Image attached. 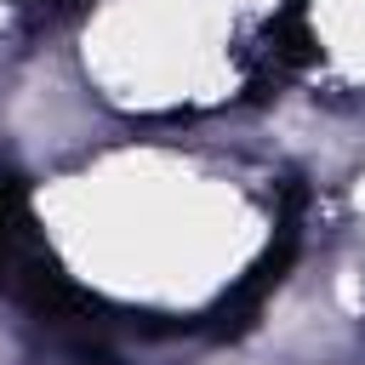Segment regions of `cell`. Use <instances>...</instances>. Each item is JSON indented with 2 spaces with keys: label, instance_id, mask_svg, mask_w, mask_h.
I'll return each mask as SVG.
<instances>
[{
  "label": "cell",
  "instance_id": "1",
  "mask_svg": "<svg viewBox=\"0 0 365 365\" xmlns=\"http://www.w3.org/2000/svg\"><path fill=\"white\" fill-rule=\"evenodd\" d=\"M0 291L17 297L51 331H91L103 314V302L91 291H80L63 274V262L51 257L46 234L34 228L29 188L17 171H0Z\"/></svg>",
  "mask_w": 365,
  "mask_h": 365
},
{
  "label": "cell",
  "instance_id": "2",
  "mask_svg": "<svg viewBox=\"0 0 365 365\" xmlns=\"http://www.w3.org/2000/svg\"><path fill=\"white\" fill-rule=\"evenodd\" d=\"M302 194H291V205H285V217H279V234H274V245L251 262V274L211 308V331L217 336H234V331H245L257 314H262V302H268V291H279V279H285V268L297 262V245H302Z\"/></svg>",
  "mask_w": 365,
  "mask_h": 365
}]
</instances>
